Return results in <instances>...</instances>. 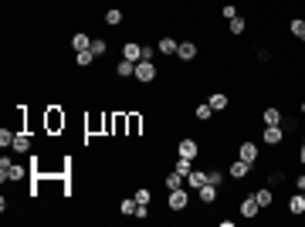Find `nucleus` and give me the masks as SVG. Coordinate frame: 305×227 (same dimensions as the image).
<instances>
[{
  "label": "nucleus",
  "mask_w": 305,
  "mask_h": 227,
  "mask_svg": "<svg viewBox=\"0 0 305 227\" xmlns=\"http://www.w3.org/2000/svg\"><path fill=\"white\" fill-rule=\"evenodd\" d=\"M24 176H27V170H24L21 163H14V159H0V180L7 183H17V180H24Z\"/></svg>",
  "instance_id": "obj_1"
},
{
  "label": "nucleus",
  "mask_w": 305,
  "mask_h": 227,
  "mask_svg": "<svg viewBox=\"0 0 305 227\" xmlns=\"http://www.w3.org/2000/svg\"><path fill=\"white\" fill-rule=\"evenodd\" d=\"M156 75H159V68L153 65V61H136V75H133L136 81L149 85V81H156Z\"/></svg>",
  "instance_id": "obj_2"
},
{
  "label": "nucleus",
  "mask_w": 305,
  "mask_h": 227,
  "mask_svg": "<svg viewBox=\"0 0 305 227\" xmlns=\"http://www.w3.org/2000/svg\"><path fill=\"white\" fill-rule=\"evenodd\" d=\"M166 207L169 210H187V207H190V193L183 190H169V197H166Z\"/></svg>",
  "instance_id": "obj_3"
},
{
  "label": "nucleus",
  "mask_w": 305,
  "mask_h": 227,
  "mask_svg": "<svg viewBox=\"0 0 305 227\" xmlns=\"http://www.w3.org/2000/svg\"><path fill=\"white\" fill-rule=\"evenodd\" d=\"M251 170H254V163H248V159H241V156H237V163H231V166H227L231 180H244Z\"/></svg>",
  "instance_id": "obj_4"
},
{
  "label": "nucleus",
  "mask_w": 305,
  "mask_h": 227,
  "mask_svg": "<svg viewBox=\"0 0 305 227\" xmlns=\"http://www.w3.org/2000/svg\"><path fill=\"white\" fill-rule=\"evenodd\" d=\"M197 153H200V143H197V139H180V146H177V156L197 159Z\"/></svg>",
  "instance_id": "obj_5"
},
{
  "label": "nucleus",
  "mask_w": 305,
  "mask_h": 227,
  "mask_svg": "<svg viewBox=\"0 0 305 227\" xmlns=\"http://www.w3.org/2000/svg\"><path fill=\"white\" fill-rule=\"evenodd\" d=\"M282 139H285L282 125H265V132H261V143H268V146H278Z\"/></svg>",
  "instance_id": "obj_6"
},
{
  "label": "nucleus",
  "mask_w": 305,
  "mask_h": 227,
  "mask_svg": "<svg viewBox=\"0 0 305 227\" xmlns=\"http://www.w3.org/2000/svg\"><path fill=\"white\" fill-rule=\"evenodd\" d=\"M261 214V204H258V197H244V200H241V217H258Z\"/></svg>",
  "instance_id": "obj_7"
},
{
  "label": "nucleus",
  "mask_w": 305,
  "mask_h": 227,
  "mask_svg": "<svg viewBox=\"0 0 305 227\" xmlns=\"http://www.w3.org/2000/svg\"><path fill=\"white\" fill-rule=\"evenodd\" d=\"M288 214H292V217H302L305 214V193L302 190L295 193V197H288Z\"/></svg>",
  "instance_id": "obj_8"
},
{
  "label": "nucleus",
  "mask_w": 305,
  "mask_h": 227,
  "mask_svg": "<svg viewBox=\"0 0 305 227\" xmlns=\"http://www.w3.org/2000/svg\"><path fill=\"white\" fill-rule=\"evenodd\" d=\"M122 58H125V61H143V44L125 41V44H122Z\"/></svg>",
  "instance_id": "obj_9"
},
{
  "label": "nucleus",
  "mask_w": 305,
  "mask_h": 227,
  "mask_svg": "<svg viewBox=\"0 0 305 227\" xmlns=\"http://www.w3.org/2000/svg\"><path fill=\"white\" fill-rule=\"evenodd\" d=\"M65 125V112L61 109H48V132H58Z\"/></svg>",
  "instance_id": "obj_10"
},
{
  "label": "nucleus",
  "mask_w": 305,
  "mask_h": 227,
  "mask_svg": "<svg viewBox=\"0 0 305 227\" xmlns=\"http://www.w3.org/2000/svg\"><path fill=\"white\" fill-rule=\"evenodd\" d=\"M237 156L241 159H248V163H258V143H241V149H237Z\"/></svg>",
  "instance_id": "obj_11"
},
{
  "label": "nucleus",
  "mask_w": 305,
  "mask_h": 227,
  "mask_svg": "<svg viewBox=\"0 0 305 227\" xmlns=\"http://www.w3.org/2000/svg\"><path fill=\"white\" fill-rule=\"evenodd\" d=\"M197 197H200V204H214L217 200V183H203L200 190H197Z\"/></svg>",
  "instance_id": "obj_12"
},
{
  "label": "nucleus",
  "mask_w": 305,
  "mask_h": 227,
  "mask_svg": "<svg viewBox=\"0 0 305 227\" xmlns=\"http://www.w3.org/2000/svg\"><path fill=\"white\" fill-rule=\"evenodd\" d=\"M71 48H75V51H89V48H92V37L85 34V31H75V34H71Z\"/></svg>",
  "instance_id": "obj_13"
},
{
  "label": "nucleus",
  "mask_w": 305,
  "mask_h": 227,
  "mask_svg": "<svg viewBox=\"0 0 305 227\" xmlns=\"http://www.w3.org/2000/svg\"><path fill=\"white\" fill-rule=\"evenodd\" d=\"M177 58H180V61H193V58H197V44H193V41H183V44L177 48Z\"/></svg>",
  "instance_id": "obj_14"
},
{
  "label": "nucleus",
  "mask_w": 305,
  "mask_h": 227,
  "mask_svg": "<svg viewBox=\"0 0 305 227\" xmlns=\"http://www.w3.org/2000/svg\"><path fill=\"white\" fill-rule=\"evenodd\" d=\"M156 48H159V55H177V48H180V41H173V37L166 34V37H159V44H156Z\"/></svg>",
  "instance_id": "obj_15"
},
{
  "label": "nucleus",
  "mask_w": 305,
  "mask_h": 227,
  "mask_svg": "<svg viewBox=\"0 0 305 227\" xmlns=\"http://www.w3.org/2000/svg\"><path fill=\"white\" fill-rule=\"evenodd\" d=\"M115 75H119V78H133L136 75V61H119V65H115Z\"/></svg>",
  "instance_id": "obj_16"
},
{
  "label": "nucleus",
  "mask_w": 305,
  "mask_h": 227,
  "mask_svg": "<svg viewBox=\"0 0 305 227\" xmlns=\"http://www.w3.org/2000/svg\"><path fill=\"white\" fill-rule=\"evenodd\" d=\"M207 102H210V109H214V112H224L227 105H231V102H227V95H224V92H214V95H210Z\"/></svg>",
  "instance_id": "obj_17"
},
{
  "label": "nucleus",
  "mask_w": 305,
  "mask_h": 227,
  "mask_svg": "<svg viewBox=\"0 0 305 227\" xmlns=\"http://www.w3.org/2000/svg\"><path fill=\"white\" fill-rule=\"evenodd\" d=\"M14 153H31V139L24 136V132H14Z\"/></svg>",
  "instance_id": "obj_18"
},
{
  "label": "nucleus",
  "mask_w": 305,
  "mask_h": 227,
  "mask_svg": "<svg viewBox=\"0 0 305 227\" xmlns=\"http://www.w3.org/2000/svg\"><path fill=\"white\" fill-rule=\"evenodd\" d=\"M187 183H190L193 190H200L203 183H207V173H203V170H190V173H187Z\"/></svg>",
  "instance_id": "obj_19"
},
{
  "label": "nucleus",
  "mask_w": 305,
  "mask_h": 227,
  "mask_svg": "<svg viewBox=\"0 0 305 227\" xmlns=\"http://www.w3.org/2000/svg\"><path fill=\"white\" fill-rule=\"evenodd\" d=\"M183 183H187V176H183V173H177V170L166 173V190H180Z\"/></svg>",
  "instance_id": "obj_20"
},
{
  "label": "nucleus",
  "mask_w": 305,
  "mask_h": 227,
  "mask_svg": "<svg viewBox=\"0 0 305 227\" xmlns=\"http://www.w3.org/2000/svg\"><path fill=\"white\" fill-rule=\"evenodd\" d=\"M105 24H109V27H119V24H122V11H119V7H109V11H105Z\"/></svg>",
  "instance_id": "obj_21"
},
{
  "label": "nucleus",
  "mask_w": 305,
  "mask_h": 227,
  "mask_svg": "<svg viewBox=\"0 0 305 227\" xmlns=\"http://www.w3.org/2000/svg\"><path fill=\"white\" fill-rule=\"evenodd\" d=\"M265 125H282V109H265Z\"/></svg>",
  "instance_id": "obj_22"
},
{
  "label": "nucleus",
  "mask_w": 305,
  "mask_h": 227,
  "mask_svg": "<svg viewBox=\"0 0 305 227\" xmlns=\"http://www.w3.org/2000/svg\"><path fill=\"white\" fill-rule=\"evenodd\" d=\"M244 27H248V21H244L241 14H237L234 21H227V31H231V34H244Z\"/></svg>",
  "instance_id": "obj_23"
},
{
  "label": "nucleus",
  "mask_w": 305,
  "mask_h": 227,
  "mask_svg": "<svg viewBox=\"0 0 305 227\" xmlns=\"http://www.w3.org/2000/svg\"><path fill=\"white\" fill-rule=\"evenodd\" d=\"M92 61H95V55H92V51H75V65H78V68H89Z\"/></svg>",
  "instance_id": "obj_24"
},
{
  "label": "nucleus",
  "mask_w": 305,
  "mask_h": 227,
  "mask_svg": "<svg viewBox=\"0 0 305 227\" xmlns=\"http://www.w3.org/2000/svg\"><path fill=\"white\" fill-rule=\"evenodd\" d=\"M125 129H129V136H139V129H143V119H139V115H129V119H125Z\"/></svg>",
  "instance_id": "obj_25"
},
{
  "label": "nucleus",
  "mask_w": 305,
  "mask_h": 227,
  "mask_svg": "<svg viewBox=\"0 0 305 227\" xmlns=\"http://www.w3.org/2000/svg\"><path fill=\"white\" fill-rule=\"evenodd\" d=\"M136 207H139V204H136V197H129V200H122V204H119V214H122V217H133Z\"/></svg>",
  "instance_id": "obj_26"
},
{
  "label": "nucleus",
  "mask_w": 305,
  "mask_h": 227,
  "mask_svg": "<svg viewBox=\"0 0 305 227\" xmlns=\"http://www.w3.org/2000/svg\"><path fill=\"white\" fill-rule=\"evenodd\" d=\"M89 51H92V55H95V58H102V55H105V51H109V44H105L102 37H92V48H89Z\"/></svg>",
  "instance_id": "obj_27"
},
{
  "label": "nucleus",
  "mask_w": 305,
  "mask_h": 227,
  "mask_svg": "<svg viewBox=\"0 0 305 227\" xmlns=\"http://www.w3.org/2000/svg\"><path fill=\"white\" fill-rule=\"evenodd\" d=\"M173 170H177V173H183V176H187V173L193 170V159H187V156H177V166H173Z\"/></svg>",
  "instance_id": "obj_28"
},
{
  "label": "nucleus",
  "mask_w": 305,
  "mask_h": 227,
  "mask_svg": "<svg viewBox=\"0 0 305 227\" xmlns=\"http://www.w3.org/2000/svg\"><path fill=\"white\" fill-rule=\"evenodd\" d=\"M254 197H258L261 210H265V207H271V204H275V193H271V190H258V193H254Z\"/></svg>",
  "instance_id": "obj_29"
},
{
  "label": "nucleus",
  "mask_w": 305,
  "mask_h": 227,
  "mask_svg": "<svg viewBox=\"0 0 305 227\" xmlns=\"http://www.w3.org/2000/svg\"><path fill=\"white\" fill-rule=\"evenodd\" d=\"M193 112H197V119H200V122H207V119L214 115V109H210V102H203V105H197Z\"/></svg>",
  "instance_id": "obj_30"
},
{
  "label": "nucleus",
  "mask_w": 305,
  "mask_h": 227,
  "mask_svg": "<svg viewBox=\"0 0 305 227\" xmlns=\"http://www.w3.org/2000/svg\"><path fill=\"white\" fill-rule=\"evenodd\" d=\"M288 27H292V34L298 37V41H302V37H305V21H302V17H295V21L288 24Z\"/></svg>",
  "instance_id": "obj_31"
},
{
  "label": "nucleus",
  "mask_w": 305,
  "mask_h": 227,
  "mask_svg": "<svg viewBox=\"0 0 305 227\" xmlns=\"http://www.w3.org/2000/svg\"><path fill=\"white\" fill-rule=\"evenodd\" d=\"M133 197H136V204H149V200H153V193H149L146 187H139V190H136Z\"/></svg>",
  "instance_id": "obj_32"
},
{
  "label": "nucleus",
  "mask_w": 305,
  "mask_h": 227,
  "mask_svg": "<svg viewBox=\"0 0 305 227\" xmlns=\"http://www.w3.org/2000/svg\"><path fill=\"white\" fill-rule=\"evenodd\" d=\"M221 17H224V21H234V17H237V7H234V4H224V7H221Z\"/></svg>",
  "instance_id": "obj_33"
},
{
  "label": "nucleus",
  "mask_w": 305,
  "mask_h": 227,
  "mask_svg": "<svg viewBox=\"0 0 305 227\" xmlns=\"http://www.w3.org/2000/svg\"><path fill=\"white\" fill-rule=\"evenodd\" d=\"M0 146H4V149L14 146V132H11V129H0Z\"/></svg>",
  "instance_id": "obj_34"
},
{
  "label": "nucleus",
  "mask_w": 305,
  "mask_h": 227,
  "mask_svg": "<svg viewBox=\"0 0 305 227\" xmlns=\"http://www.w3.org/2000/svg\"><path fill=\"white\" fill-rule=\"evenodd\" d=\"M133 217H139V220H146V217H149V204H139V207H136V214Z\"/></svg>",
  "instance_id": "obj_35"
},
{
  "label": "nucleus",
  "mask_w": 305,
  "mask_h": 227,
  "mask_svg": "<svg viewBox=\"0 0 305 227\" xmlns=\"http://www.w3.org/2000/svg\"><path fill=\"white\" fill-rule=\"evenodd\" d=\"M221 180H224V173H221V170H210V173H207V183H221Z\"/></svg>",
  "instance_id": "obj_36"
},
{
  "label": "nucleus",
  "mask_w": 305,
  "mask_h": 227,
  "mask_svg": "<svg viewBox=\"0 0 305 227\" xmlns=\"http://www.w3.org/2000/svg\"><path fill=\"white\" fill-rule=\"evenodd\" d=\"M254 55H258V61H268V58H271V51H268V48H258Z\"/></svg>",
  "instance_id": "obj_37"
},
{
  "label": "nucleus",
  "mask_w": 305,
  "mask_h": 227,
  "mask_svg": "<svg viewBox=\"0 0 305 227\" xmlns=\"http://www.w3.org/2000/svg\"><path fill=\"white\" fill-rule=\"evenodd\" d=\"M295 187H298V190L305 193V173H298V176H295Z\"/></svg>",
  "instance_id": "obj_38"
},
{
  "label": "nucleus",
  "mask_w": 305,
  "mask_h": 227,
  "mask_svg": "<svg viewBox=\"0 0 305 227\" xmlns=\"http://www.w3.org/2000/svg\"><path fill=\"white\" fill-rule=\"evenodd\" d=\"M298 159H302V163H305V143H302V149H298Z\"/></svg>",
  "instance_id": "obj_39"
},
{
  "label": "nucleus",
  "mask_w": 305,
  "mask_h": 227,
  "mask_svg": "<svg viewBox=\"0 0 305 227\" xmlns=\"http://www.w3.org/2000/svg\"><path fill=\"white\" fill-rule=\"evenodd\" d=\"M302 115H305V102H302Z\"/></svg>",
  "instance_id": "obj_40"
}]
</instances>
